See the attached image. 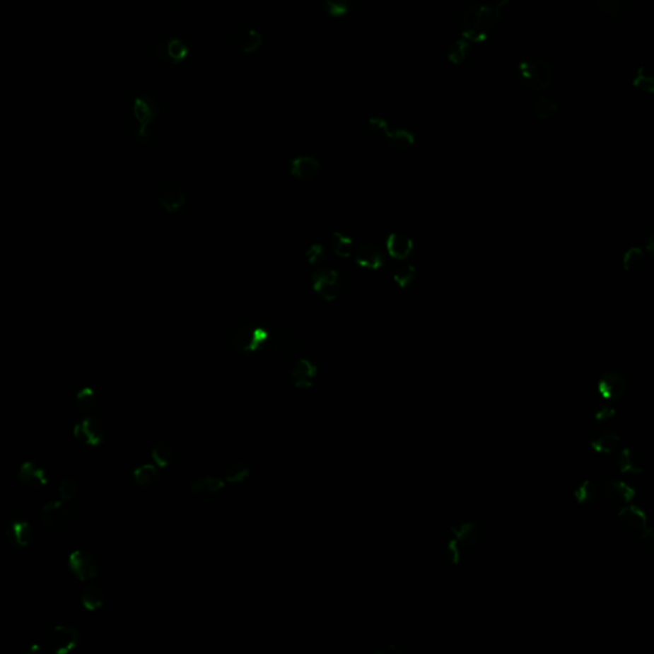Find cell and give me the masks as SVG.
Masks as SVG:
<instances>
[{
  "instance_id": "6da1fadb",
  "label": "cell",
  "mask_w": 654,
  "mask_h": 654,
  "mask_svg": "<svg viewBox=\"0 0 654 654\" xmlns=\"http://www.w3.org/2000/svg\"><path fill=\"white\" fill-rule=\"evenodd\" d=\"M501 18L503 13L492 11L482 3H473L459 17L460 33L463 39L469 42H483L494 33Z\"/></svg>"
},
{
  "instance_id": "7a4b0ae2",
  "label": "cell",
  "mask_w": 654,
  "mask_h": 654,
  "mask_svg": "<svg viewBox=\"0 0 654 654\" xmlns=\"http://www.w3.org/2000/svg\"><path fill=\"white\" fill-rule=\"evenodd\" d=\"M272 322L250 321L240 325L230 337V349L239 356L266 351L271 339Z\"/></svg>"
},
{
  "instance_id": "3957f363",
  "label": "cell",
  "mask_w": 654,
  "mask_h": 654,
  "mask_svg": "<svg viewBox=\"0 0 654 654\" xmlns=\"http://www.w3.org/2000/svg\"><path fill=\"white\" fill-rule=\"evenodd\" d=\"M516 82L529 95L544 93L555 81L554 68L542 58L522 59L515 69Z\"/></svg>"
},
{
  "instance_id": "277c9868",
  "label": "cell",
  "mask_w": 654,
  "mask_h": 654,
  "mask_svg": "<svg viewBox=\"0 0 654 654\" xmlns=\"http://www.w3.org/2000/svg\"><path fill=\"white\" fill-rule=\"evenodd\" d=\"M133 117L137 122L136 139L139 142H146L150 139V127L159 117V105L151 95H139L133 100Z\"/></svg>"
},
{
  "instance_id": "5b68a950",
  "label": "cell",
  "mask_w": 654,
  "mask_h": 654,
  "mask_svg": "<svg viewBox=\"0 0 654 654\" xmlns=\"http://www.w3.org/2000/svg\"><path fill=\"white\" fill-rule=\"evenodd\" d=\"M300 348L302 337H299V334L281 325L274 324L271 340L266 351L279 357L288 358L297 353Z\"/></svg>"
},
{
  "instance_id": "8992f818",
  "label": "cell",
  "mask_w": 654,
  "mask_h": 654,
  "mask_svg": "<svg viewBox=\"0 0 654 654\" xmlns=\"http://www.w3.org/2000/svg\"><path fill=\"white\" fill-rule=\"evenodd\" d=\"M73 436L83 445L98 448L105 440V424L98 416L85 414L74 424Z\"/></svg>"
},
{
  "instance_id": "52a82bcc",
  "label": "cell",
  "mask_w": 654,
  "mask_h": 654,
  "mask_svg": "<svg viewBox=\"0 0 654 654\" xmlns=\"http://www.w3.org/2000/svg\"><path fill=\"white\" fill-rule=\"evenodd\" d=\"M225 491V482L218 477H199L191 484L192 496L199 503L210 505L218 503L224 497Z\"/></svg>"
},
{
  "instance_id": "ba28073f",
  "label": "cell",
  "mask_w": 654,
  "mask_h": 654,
  "mask_svg": "<svg viewBox=\"0 0 654 654\" xmlns=\"http://www.w3.org/2000/svg\"><path fill=\"white\" fill-rule=\"evenodd\" d=\"M82 633L78 629L60 625L49 631L47 636V647L50 652L57 654H66L72 652L74 648L80 646Z\"/></svg>"
},
{
  "instance_id": "9c48e42d",
  "label": "cell",
  "mask_w": 654,
  "mask_h": 654,
  "mask_svg": "<svg viewBox=\"0 0 654 654\" xmlns=\"http://www.w3.org/2000/svg\"><path fill=\"white\" fill-rule=\"evenodd\" d=\"M450 533L468 551L474 549L481 543L486 535V529L478 519L469 518L452 522L450 525Z\"/></svg>"
},
{
  "instance_id": "30bf717a",
  "label": "cell",
  "mask_w": 654,
  "mask_h": 654,
  "mask_svg": "<svg viewBox=\"0 0 654 654\" xmlns=\"http://www.w3.org/2000/svg\"><path fill=\"white\" fill-rule=\"evenodd\" d=\"M312 288L324 300L332 302L343 291V281L337 270L322 269L312 275Z\"/></svg>"
},
{
  "instance_id": "8fae6325",
  "label": "cell",
  "mask_w": 654,
  "mask_h": 654,
  "mask_svg": "<svg viewBox=\"0 0 654 654\" xmlns=\"http://www.w3.org/2000/svg\"><path fill=\"white\" fill-rule=\"evenodd\" d=\"M589 445L600 454H612L619 449L621 437L614 426L606 422H600L589 433Z\"/></svg>"
},
{
  "instance_id": "7c38bea8",
  "label": "cell",
  "mask_w": 654,
  "mask_h": 654,
  "mask_svg": "<svg viewBox=\"0 0 654 654\" xmlns=\"http://www.w3.org/2000/svg\"><path fill=\"white\" fill-rule=\"evenodd\" d=\"M597 389L601 395L602 399L611 402V403H619L626 395L628 392L629 385L625 376L617 372V370H606L598 380Z\"/></svg>"
},
{
  "instance_id": "4fadbf2b",
  "label": "cell",
  "mask_w": 654,
  "mask_h": 654,
  "mask_svg": "<svg viewBox=\"0 0 654 654\" xmlns=\"http://www.w3.org/2000/svg\"><path fill=\"white\" fill-rule=\"evenodd\" d=\"M68 565L73 575L81 582H90L99 575V560L96 556L85 549H77L72 552Z\"/></svg>"
},
{
  "instance_id": "5bb4252c",
  "label": "cell",
  "mask_w": 654,
  "mask_h": 654,
  "mask_svg": "<svg viewBox=\"0 0 654 654\" xmlns=\"http://www.w3.org/2000/svg\"><path fill=\"white\" fill-rule=\"evenodd\" d=\"M73 510L68 501L58 500L45 503L40 510V522L49 529L64 528L72 520Z\"/></svg>"
},
{
  "instance_id": "9a60e30c",
  "label": "cell",
  "mask_w": 654,
  "mask_h": 654,
  "mask_svg": "<svg viewBox=\"0 0 654 654\" xmlns=\"http://www.w3.org/2000/svg\"><path fill=\"white\" fill-rule=\"evenodd\" d=\"M156 55L164 63L180 64L189 57V47L179 37H166L158 42Z\"/></svg>"
},
{
  "instance_id": "2e32d148",
  "label": "cell",
  "mask_w": 654,
  "mask_h": 654,
  "mask_svg": "<svg viewBox=\"0 0 654 654\" xmlns=\"http://www.w3.org/2000/svg\"><path fill=\"white\" fill-rule=\"evenodd\" d=\"M617 519L620 527L630 535H641V530L648 525L646 511L635 503H625L619 511Z\"/></svg>"
},
{
  "instance_id": "e0dca14e",
  "label": "cell",
  "mask_w": 654,
  "mask_h": 654,
  "mask_svg": "<svg viewBox=\"0 0 654 654\" xmlns=\"http://www.w3.org/2000/svg\"><path fill=\"white\" fill-rule=\"evenodd\" d=\"M601 486L605 498L614 505L631 503L636 495L634 487L621 479H607Z\"/></svg>"
},
{
  "instance_id": "ac0fdd59",
  "label": "cell",
  "mask_w": 654,
  "mask_h": 654,
  "mask_svg": "<svg viewBox=\"0 0 654 654\" xmlns=\"http://www.w3.org/2000/svg\"><path fill=\"white\" fill-rule=\"evenodd\" d=\"M6 537L13 549H26L33 541V525L23 519H16L8 524Z\"/></svg>"
},
{
  "instance_id": "d6986e66",
  "label": "cell",
  "mask_w": 654,
  "mask_h": 654,
  "mask_svg": "<svg viewBox=\"0 0 654 654\" xmlns=\"http://www.w3.org/2000/svg\"><path fill=\"white\" fill-rule=\"evenodd\" d=\"M18 479L28 489H44L47 484V472L37 462L26 460L21 464Z\"/></svg>"
},
{
  "instance_id": "ffe728a7",
  "label": "cell",
  "mask_w": 654,
  "mask_h": 654,
  "mask_svg": "<svg viewBox=\"0 0 654 654\" xmlns=\"http://www.w3.org/2000/svg\"><path fill=\"white\" fill-rule=\"evenodd\" d=\"M321 173V163L318 159L308 155L298 156L291 161V174L302 182H312Z\"/></svg>"
},
{
  "instance_id": "44dd1931",
  "label": "cell",
  "mask_w": 654,
  "mask_h": 654,
  "mask_svg": "<svg viewBox=\"0 0 654 654\" xmlns=\"http://www.w3.org/2000/svg\"><path fill=\"white\" fill-rule=\"evenodd\" d=\"M160 206L169 214L179 211L185 204V193L182 185L169 183L164 185L158 193Z\"/></svg>"
},
{
  "instance_id": "7402d4cb",
  "label": "cell",
  "mask_w": 654,
  "mask_h": 654,
  "mask_svg": "<svg viewBox=\"0 0 654 654\" xmlns=\"http://www.w3.org/2000/svg\"><path fill=\"white\" fill-rule=\"evenodd\" d=\"M414 248L413 239L409 234L404 232L391 233L386 240V251L390 257L397 261H404L409 257Z\"/></svg>"
},
{
  "instance_id": "603a6c76",
  "label": "cell",
  "mask_w": 654,
  "mask_h": 654,
  "mask_svg": "<svg viewBox=\"0 0 654 654\" xmlns=\"http://www.w3.org/2000/svg\"><path fill=\"white\" fill-rule=\"evenodd\" d=\"M317 373L316 364L312 363L311 361L305 358H302L291 368V381L298 389H310L313 386Z\"/></svg>"
},
{
  "instance_id": "cb8c5ba5",
  "label": "cell",
  "mask_w": 654,
  "mask_h": 654,
  "mask_svg": "<svg viewBox=\"0 0 654 654\" xmlns=\"http://www.w3.org/2000/svg\"><path fill=\"white\" fill-rule=\"evenodd\" d=\"M385 253L376 245H364L356 252V262L362 269L376 271L385 264Z\"/></svg>"
},
{
  "instance_id": "d4e9b609",
  "label": "cell",
  "mask_w": 654,
  "mask_h": 654,
  "mask_svg": "<svg viewBox=\"0 0 654 654\" xmlns=\"http://www.w3.org/2000/svg\"><path fill=\"white\" fill-rule=\"evenodd\" d=\"M616 465L622 473L641 474L646 468V459L641 451L633 448H624L617 456Z\"/></svg>"
},
{
  "instance_id": "484cf974",
  "label": "cell",
  "mask_w": 654,
  "mask_h": 654,
  "mask_svg": "<svg viewBox=\"0 0 654 654\" xmlns=\"http://www.w3.org/2000/svg\"><path fill=\"white\" fill-rule=\"evenodd\" d=\"M234 44L240 53H257L264 44V36L256 28H243L235 33Z\"/></svg>"
},
{
  "instance_id": "4316f807",
  "label": "cell",
  "mask_w": 654,
  "mask_h": 654,
  "mask_svg": "<svg viewBox=\"0 0 654 654\" xmlns=\"http://www.w3.org/2000/svg\"><path fill=\"white\" fill-rule=\"evenodd\" d=\"M573 495L579 505H592L602 495L601 483L595 479H584L575 487Z\"/></svg>"
},
{
  "instance_id": "83f0119b",
  "label": "cell",
  "mask_w": 654,
  "mask_h": 654,
  "mask_svg": "<svg viewBox=\"0 0 654 654\" xmlns=\"http://www.w3.org/2000/svg\"><path fill=\"white\" fill-rule=\"evenodd\" d=\"M133 481L141 489H152L161 481L159 467L152 464H142L133 470Z\"/></svg>"
},
{
  "instance_id": "f1b7e54d",
  "label": "cell",
  "mask_w": 654,
  "mask_h": 654,
  "mask_svg": "<svg viewBox=\"0 0 654 654\" xmlns=\"http://www.w3.org/2000/svg\"><path fill=\"white\" fill-rule=\"evenodd\" d=\"M385 137L386 146L390 151L405 152L409 151L414 145V136L413 133L407 129H397V131H387Z\"/></svg>"
},
{
  "instance_id": "f546056e",
  "label": "cell",
  "mask_w": 654,
  "mask_h": 654,
  "mask_svg": "<svg viewBox=\"0 0 654 654\" xmlns=\"http://www.w3.org/2000/svg\"><path fill=\"white\" fill-rule=\"evenodd\" d=\"M533 114L537 119L549 123L559 117L560 106L555 100L541 95L533 103Z\"/></svg>"
},
{
  "instance_id": "4dcf8cb0",
  "label": "cell",
  "mask_w": 654,
  "mask_h": 654,
  "mask_svg": "<svg viewBox=\"0 0 654 654\" xmlns=\"http://www.w3.org/2000/svg\"><path fill=\"white\" fill-rule=\"evenodd\" d=\"M250 476H251V465L245 459H234L225 465L224 478L226 482H245Z\"/></svg>"
},
{
  "instance_id": "1f68e13d",
  "label": "cell",
  "mask_w": 654,
  "mask_h": 654,
  "mask_svg": "<svg viewBox=\"0 0 654 654\" xmlns=\"http://www.w3.org/2000/svg\"><path fill=\"white\" fill-rule=\"evenodd\" d=\"M151 457L156 467H159L160 469H165L174 462L175 450L173 448L172 443L159 441L152 448Z\"/></svg>"
},
{
  "instance_id": "d6a6232c",
  "label": "cell",
  "mask_w": 654,
  "mask_h": 654,
  "mask_svg": "<svg viewBox=\"0 0 654 654\" xmlns=\"http://www.w3.org/2000/svg\"><path fill=\"white\" fill-rule=\"evenodd\" d=\"M74 404L82 414H93V410L99 405V395L93 387H83L77 392Z\"/></svg>"
},
{
  "instance_id": "836d02e7",
  "label": "cell",
  "mask_w": 654,
  "mask_h": 654,
  "mask_svg": "<svg viewBox=\"0 0 654 654\" xmlns=\"http://www.w3.org/2000/svg\"><path fill=\"white\" fill-rule=\"evenodd\" d=\"M318 3L325 13L335 20L348 16L353 7V0H318Z\"/></svg>"
},
{
  "instance_id": "e575fe53",
  "label": "cell",
  "mask_w": 654,
  "mask_h": 654,
  "mask_svg": "<svg viewBox=\"0 0 654 654\" xmlns=\"http://www.w3.org/2000/svg\"><path fill=\"white\" fill-rule=\"evenodd\" d=\"M602 13L612 18H621L629 11L631 0H595Z\"/></svg>"
},
{
  "instance_id": "d590c367",
  "label": "cell",
  "mask_w": 654,
  "mask_h": 654,
  "mask_svg": "<svg viewBox=\"0 0 654 654\" xmlns=\"http://www.w3.org/2000/svg\"><path fill=\"white\" fill-rule=\"evenodd\" d=\"M104 601H105L104 592L98 585L90 584L82 590L81 602H82L83 607L88 609V611H96L100 607H103Z\"/></svg>"
},
{
  "instance_id": "8d00e7d4",
  "label": "cell",
  "mask_w": 654,
  "mask_h": 654,
  "mask_svg": "<svg viewBox=\"0 0 654 654\" xmlns=\"http://www.w3.org/2000/svg\"><path fill=\"white\" fill-rule=\"evenodd\" d=\"M472 54V44L469 41L462 39V40L452 41L448 49V59L452 64H463L464 62L469 59Z\"/></svg>"
},
{
  "instance_id": "74e56055",
  "label": "cell",
  "mask_w": 654,
  "mask_h": 654,
  "mask_svg": "<svg viewBox=\"0 0 654 654\" xmlns=\"http://www.w3.org/2000/svg\"><path fill=\"white\" fill-rule=\"evenodd\" d=\"M646 253L641 247H630L622 255V267L628 272H636L641 270L644 264Z\"/></svg>"
},
{
  "instance_id": "f35d334b",
  "label": "cell",
  "mask_w": 654,
  "mask_h": 654,
  "mask_svg": "<svg viewBox=\"0 0 654 654\" xmlns=\"http://www.w3.org/2000/svg\"><path fill=\"white\" fill-rule=\"evenodd\" d=\"M331 247L337 256L344 258L351 257L354 242L351 237L345 235L343 233L335 232L331 235Z\"/></svg>"
},
{
  "instance_id": "ab89813d",
  "label": "cell",
  "mask_w": 654,
  "mask_h": 654,
  "mask_svg": "<svg viewBox=\"0 0 654 654\" xmlns=\"http://www.w3.org/2000/svg\"><path fill=\"white\" fill-rule=\"evenodd\" d=\"M633 85L641 93H652L654 91V80L652 69L648 66H641L634 73Z\"/></svg>"
},
{
  "instance_id": "60d3db41",
  "label": "cell",
  "mask_w": 654,
  "mask_h": 654,
  "mask_svg": "<svg viewBox=\"0 0 654 654\" xmlns=\"http://www.w3.org/2000/svg\"><path fill=\"white\" fill-rule=\"evenodd\" d=\"M416 278V270L414 269V266H411V264H405V266L399 267V269L394 272V275H392L394 283H395L400 289H407V288H409L410 285L414 283Z\"/></svg>"
},
{
  "instance_id": "b9f144b4",
  "label": "cell",
  "mask_w": 654,
  "mask_h": 654,
  "mask_svg": "<svg viewBox=\"0 0 654 654\" xmlns=\"http://www.w3.org/2000/svg\"><path fill=\"white\" fill-rule=\"evenodd\" d=\"M59 496L62 500L64 501H73L78 498L81 495V483L77 479L73 478H66L63 479L59 484Z\"/></svg>"
},
{
  "instance_id": "7bdbcfd3",
  "label": "cell",
  "mask_w": 654,
  "mask_h": 654,
  "mask_svg": "<svg viewBox=\"0 0 654 654\" xmlns=\"http://www.w3.org/2000/svg\"><path fill=\"white\" fill-rule=\"evenodd\" d=\"M465 552H467V549H464L462 543L455 539L454 537H451L446 543L445 556H446L448 561L451 562L452 565H459L460 562L463 561Z\"/></svg>"
},
{
  "instance_id": "ee69618b",
  "label": "cell",
  "mask_w": 654,
  "mask_h": 654,
  "mask_svg": "<svg viewBox=\"0 0 654 654\" xmlns=\"http://www.w3.org/2000/svg\"><path fill=\"white\" fill-rule=\"evenodd\" d=\"M593 416L598 422H607L609 419H612L616 416V408H614V403L603 399L600 403L595 404Z\"/></svg>"
},
{
  "instance_id": "f6af8a7d",
  "label": "cell",
  "mask_w": 654,
  "mask_h": 654,
  "mask_svg": "<svg viewBox=\"0 0 654 654\" xmlns=\"http://www.w3.org/2000/svg\"><path fill=\"white\" fill-rule=\"evenodd\" d=\"M326 250L322 245L320 243H315L312 245L308 251L305 252V257H307V261L308 264H312V266H317V264H321L326 259Z\"/></svg>"
},
{
  "instance_id": "bcb514c9",
  "label": "cell",
  "mask_w": 654,
  "mask_h": 654,
  "mask_svg": "<svg viewBox=\"0 0 654 654\" xmlns=\"http://www.w3.org/2000/svg\"><path fill=\"white\" fill-rule=\"evenodd\" d=\"M368 128H370V132L373 133L375 136H378V137H383L386 132L389 131V124L386 120L383 119V118H378V117H375V118H370L368 120Z\"/></svg>"
},
{
  "instance_id": "7dc6e473",
  "label": "cell",
  "mask_w": 654,
  "mask_h": 654,
  "mask_svg": "<svg viewBox=\"0 0 654 654\" xmlns=\"http://www.w3.org/2000/svg\"><path fill=\"white\" fill-rule=\"evenodd\" d=\"M376 654H404V649L397 643H383L376 648Z\"/></svg>"
},
{
  "instance_id": "c3c4849f",
  "label": "cell",
  "mask_w": 654,
  "mask_h": 654,
  "mask_svg": "<svg viewBox=\"0 0 654 654\" xmlns=\"http://www.w3.org/2000/svg\"><path fill=\"white\" fill-rule=\"evenodd\" d=\"M479 3H482L486 7L491 8L492 11L503 13V8L509 4L510 0H481Z\"/></svg>"
},
{
  "instance_id": "681fc988",
  "label": "cell",
  "mask_w": 654,
  "mask_h": 654,
  "mask_svg": "<svg viewBox=\"0 0 654 654\" xmlns=\"http://www.w3.org/2000/svg\"><path fill=\"white\" fill-rule=\"evenodd\" d=\"M49 652L50 650L47 649V644L41 646L39 643H33V644H30V646L23 648L21 650V654H47Z\"/></svg>"
},
{
  "instance_id": "f907efd6",
  "label": "cell",
  "mask_w": 654,
  "mask_h": 654,
  "mask_svg": "<svg viewBox=\"0 0 654 654\" xmlns=\"http://www.w3.org/2000/svg\"><path fill=\"white\" fill-rule=\"evenodd\" d=\"M641 541L643 543L647 546V547H653L654 546V532L653 529L650 528L649 525H647L646 528L641 530Z\"/></svg>"
},
{
  "instance_id": "816d5d0a",
  "label": "cell",
  "mask_w": 654,
  "mask_h": 654,
  "mask_svg": "<svg viewBox=\"0 0 654 654\" xmlns=\"http://www.w3.org/2000/svg\"><path fill=\"white\" fill-rule=\"evenodd\" d=\"M643 251H644V253H647V255H649V256H653L654 255V240H653V237H652V235H649V237H648L647 238V240H646V243H644V250H643Z\"/></svg>"
},
{
  "instance_id": "f5cc1de1",
  "label": "cell",
  "mask_w": 654,
  "mask_h": 654,
  "mask_svg": "<svg viewBox=\"0 0 654 654\" xmlns=\"http://www.w3.org/2000/svg\"><path fill=\"white\" fill-rule=\"evenodd\" d=\"M549 1H560V0H549Z\"/></svg>"
}]
</instances>
